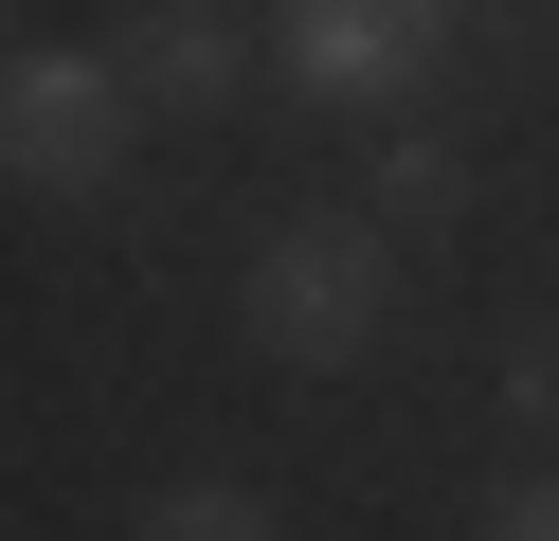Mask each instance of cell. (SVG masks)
I'll return each mask as SVG.
<instances>
[{
    "instance_id": "obj_3",
    "label": "cell",
    "mask_w": 559,
    "mask_h": 541,
    "mask_svg": "<svg viewBox=\"0 0 559 541\" xmlns=\"http://www.w3.org/2000/svg\"><path fill=\"white\" fill-rule=\"evenodd\" d=\"M451 55V0H271V72L307 108H415Z\"/></svg>"
},
{
    "instance_id": "obj_7",
    "label": "cell",
    "mask_w": 559,
    "mask_h": 541,
    "mask_svg": "<svg viewBox=\"0 0 559 541\" xmlns=\"http://www.w3.org/2000/svg\"><path fill=\"white\" fill-rule=\"evenodd\" d=\"M506 415L559 433V325H523V343H506Z\"/></svg>"
},
{
    "instance_id": "obj_9",
    "label": "cell",
    "mask_w": 559,
    "mask_h": 541,
    "mask_svg": "<svg viewBox=\"0 0 559 541\" xmlns=\"http://www.w3.org/2000/svg\"><path fill=\"white\" fill-rule=\"evenodd\" d=\"M0 19H19V0H0Z\"/></svg>"
},
{
    "instance_id": "obj_4",
    "label": "cell",
    "mask_w": 559,
    "mask_h": 541,
    "mask_svg": "<svg viewBox=\"0 0 559 541\" xmlns=\"http://www.w3.org/2000/svg\"><path fill=\"white\" fill-rule=\"evenodd\" d=\"M127 91H145L163 127H217V108L253 91V36H235L217 0H145V19H127Z\"/></svg>"
},
{
    "instance_id": "obj_2",
    "label": "cell",
    "mask_w": 559,
    "mask_h": 541,
    "mask_svg": "<svg viewBox=\"0 0 559 541\" xmlns=\"http://www.w3.org/2000/svg\"><path fill=\"white\" fill-rule=\"evenodd\" d=\"M127 144H145L127 55H91V36H19V55H0V180H19V199H109Z\"/></svg>"
},
{
    "instance_id": "obj_6",
    "label": "cell",
    "mask_w": 559,
    "mask_h": 541,
    "mask_svg": "<svg viewBox=\"0 0 559 541\" xmlns=\"http://www.w3.org/2000/svg\"><path fill=\"white\" fill-rule=\"evenodd\" d=\"M127 541H289V505H271V487H235V469H181V487H145V505H127Z\"/></svg>"
},
{
    "instance_id": "obj_5",
    "label": "cell",
    "mask_w": 559,
    "mask_h": 541,
    "mask_svg": "<svg viewBox=\"0 0 559 541\" xmlns=\"http://www.w3.org/2000/svg\"><path fill=\"white\" fill-rule=\"evenodd\" d=\"M361 216H397V235H451V216H469V144H433V127H397L361 163Z\"/></svg>"
},
{
    "instance_id": "obj_8",
    "label": "cell",
    "mask_w": 559,
    "mask_h": 541,
    "mask_svg": "<svg viewBox=\"0 0 559 541\" xmlns=\"http://www.w3.org/2000/svg\"><path fill=\"white\" fill-rule=\"evenodd\" d=\"M487 541H559V469H506L487 487Z\"/></svg>"
},
{
    "instance_id": "obj_1",
    "label": "cell",
    "mask_w": 559,
    "mask_h": 541,
    "mask_svg": "<svg viewBox=\"0 0 559 541\" xmlns=\"http://www.w3.org/2000/svg\"><path fill=\"white\" fill-rule=\"evenodd\" d=\"M235 307H253V361H289V379L379 361V325H397V216H361V199L271 216L253 271H235Z\"/></svg>"
}]
</instances>
